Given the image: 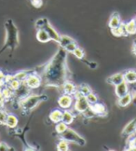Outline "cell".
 <instances>
[{
	"label": "cell",
	"instance_id": "cell-23",
	"mask_svg": "<svg viewBox=\"0 0 136 151\" xmlns=\"http://www.w3.org/2000/svg\"><path fill=\"white\" fill-rule=\"evenodd\" d=\"M68 128V125L66 123H64L63 121H60V122L56 123V126H55V131L57 133L59 134H62L63 132H64L66 131V129Z\"/></svg>",
	"mask_w": 136,
	"mask_h": 151
},
{
	"label": "cell",
	"instance_id": "cell-10",
	"mask_svg": "<svg viewBox=\"0 0 136 151\" xmlns=\"http://www.w3.org/2000/svg\"><path fill=\"white\" fill-rule=\"evenodd\" d=\"M132 94L129 91L125 95H123L122 97L119 98V100H117V104L121 107H126L132 103Z\"/></svg>",
	"mask_w": 136,
	"mask_h": 151
},
{
	"label": "cell",
	"instance_id": "cell-15",
	"mask_svg": "<svg viewBox=\"0 0 136 151\" xmlns=\"http://www.w3.org/2000/svg\"><path fill=\"white\" fill-rule=\"evenodd\" d=\"M111 33L113 34V36L117 37H126V36H128L126 31H125V24H124V22H121L119 26L111 29Z\"/></svg>",
	"mask_w": 136,
	"mask_h": 151
},
{
	"label": "cell",
	"instance_id": "cell-9",
	"mask_svg": "<svg viewBox=\"0 0 136 151\" xmlns=\"http://www.w3.org/2000/svg\"><path fill=\"white\" fill-rule=\"evenodd\" d=\"M127 92H129V84L126 81H123L120 84L115 86V93L117 98L122 97L125 95Z\"/></svg>",
	"mask_w": 136,
	"mask_h": 151
},
{
	"label": "cell",
	"instance_id": "cell-4",
	"mask_svg": "<svg viewBox=\"0 0 136 151\" xmlns=\"http://www.w3.org/2000/svg\"><path fill=\"white\" fill-rule=\"evenodd\" d=\"M76 102L74 103V109L78 113H84L86 110L91 107L90 103L88 102L86 95H80L75 98Z\"/></svg>",
	"mask_w": 136,
	"mask_h": 151
},
{
	"label": "cell",
	"instance_id": "cell-11",
	"mask_svg": "<svg viewBox=\"0 0 136 151\" xmlns=\"http://www.w3.org/2000/svg\"><path fill=\"white\" fill-rule=\"evenodd\" d=\"M121 20H120V16L117 12H114L113 14L111 15L109 22H108V26L110 27V29L116 28L117 26H119L121 24Z\"/></svg>",
	"mask_w": 136,
	"mask_h": 151
},
{
	"label": "cell",
	"instance_id": "cell-28",
	"mask_svg": "<svg viewBox=\"0 0 136 151\" xmlns=\"http://www.w3.org/2000/svg\"><path fill=\"white\" fill-rule=\"evenodd\" d=\"M86 97H87V100H88L89 103H90L91 106H92V104H94L95 103L98 102V98H97L96 94L93 93V92H91V91L90 92V93H88L86 95Z\"/></svg>",
	"mask_w": 136,
	"mask_h": 151
},
{
	"label": "cell",
	"instance_id": "cell-39",
	"mask_svg": "<svg viewBox=\"0 0 136 151\" xmlns=\"http://www.w3.org/2000/svg\"><path fill=\"white\" fill-rule=\"evenodd\" d=\"M1 109H2V108H1V106H0V110H1Z\"/></svg>",
	"mask_w": 136,
	"mask_h": 151
},
{
	"label": "cell",
	"instance_id": "cell-27",
	"mask_svg": "<svg viewBox=\"0 0 136 151\" xmlns=\"http://www.w3.org/2000/svg\"><path fill=\"white\" fill-rule=\"evenodd\" d=\"M78 91H80L82 94L87 95L88 93H90V92L91 91V89L90 88V86L87 85V84H80L78 87Z\"/></svg>",
	"mask_w": 136,
	"mask_h": 151
},
{
	"label": "cell",
	"instance_id": "cell-33",
	"mask_svg": "<svg viewBox=\"0 0 136 151\" xmlns=\"http://www.w3.org/2000/svg\"><path fill=\"white\" fill-rule=\"evenodd\" d=\"M31 2L35 8H40L42 6V0H31Z\"/></svg>",
	"mask_w": 136,
	"mask_h": 151
},
{
	"label": "cell",
	"instance_id": "cell-36",
	"mask_svg": "<svg viewBox=\"0 0 136 151\" xmlns=\"http://www.w3.org/2000/svg\"><path fill=\"white\" fill-rule=\"evenodd\" d=\"M132 53H133L134 55H136V41H134V43H133V45H132Z\"/></svg>",
	"mask_w": 136,
	"mask_h": 151
},
{
	"label": "cell",
	"instance_id": "cell-22",
	"mask_svg": "<svg viewBox=\"0 0 136 151\" xmlns=\"http://www.w3.org/2000/svg\"><path fill=\"white\" fill-rule=\"evenodd\" d=\"M6 125H7L9 128H15L18 125V119L16 116L13 114H9Z\"/></svg>",
	"mask_w": 136,
	"mask_h": 151
},
{
	"label": "cell",
	"instance_id": "cell-24",
	"mask_svg": "<svg viewBox=\"0 0 136 151\" xmlns=\"http://www.w3.org/2000/svg\"><path fill=\"white\" fill-rule=\"evenodd\" d=\"M68 141L64 140V139H62V140L59 141V143L57 144V150L59 151H67L69 149V145H68Z\"/></svg>",
	"mask_w": 136,
	"mask_h": 151
},
{
	"label": "cell",
	"instance_id": "cell-30",
	"mask_svg": "<svg viewBox=\"0 0 136 151\" xmlns=\"http://www.w3.org/2000/svg\"><path fill=\"white\" fill-rule=\"evenodd\" d=\"M76 48H78V43H76V41H73V42L69 43L66 47L64 48V50H65L66 52H68V53H73Z\"/></svg>",
	"mask_w": 136,
	"mask_h": 151
},
{
	"label": "cell",
	"instance_id": "cell-35",
	"mask_svg": "<svg viewBox=\"0 0 136 151\" xmlns=\"http://www.w3.org/2000/svg\"><path fill=\"white\" fill-rule=\"evenodd\" d=\"M5 100H6V98H5V96H4V94H3L2 91L0 90V106H1V104H4Z\"/></svg>",
	"mask_w": 136,
	"mask_h": 151
},
{
	"label": "cell",
	"instance_id": "cell-7",
	"mask_svg": "<svg viewBox=\"0 0 136 151\" xmlns=\"http://www.w3.org/2000/svg\"><path fill=\"white\" fill-rule=\"evenodd\" d=\"M41 78L37 74H29L27 76V78L24 81L25 85L28 87L29 89H37L41 85Z\"/></svg>",
	"mask_w": 136,
	"mask_h": 151
},
{
	"label": "cell",
	"instance_id": "cell-1",
	"mask_svg": "<svg viewBox=\"0 0 136 151\" xmlns=\"http://www.w3.org/2000/svg\"><path fill=\"white\" fill-rule=\"evenodd\" d=\"M66 50L61 48L46 66L44 78L49 86L59 87L60 85L63 86V84L66 81Z\"/></svg>",
	"mask_w": 136,
	"mask_h": 151
},
{
	"label": "cell",
	"instance_id": "cell-2",
	"mask_svg": "<svg viewBox=\"0 0 136 151\" xmlns=\"http://www.w3.org/2000/svg\"><path fill=\"white\" fill-rule=\"evenodd\" d=\"M44 100H48V97L46 95H37V94H31L26 97H23L22 99L20 106L23 111H31L35 106L39 104Z\"/></svg>",
	"mask_w": 136,
	"mask_h": 151
},
{
	"label": "cell",
	"instance_id": "cell-17",
	"mask_svg": "<svg viewBox=\"0 0 136 151\" xmlns=\"http://www.w3.org/2000/svg\"><path fill=\"white\" fill-rule=\"evenodd\" d=\"M63 89L64 93H67V94H72L74 95V93L78 90V87H76L71 81H65L63 84Z\"/></svg>",
	"mask_w": 136,
	"mask_h": 151
},
{
	"label": "cell",
	"instance_id": "cell-32",
	"mask_svg": "<svg viewBox=\"0 0 136 151\" xmlns=\"http://www.w3.org/2000/svg\"><path fill=\"white\" fill-rule=\"evenodd\" d=\"M8 116L9 114L5 111V110H0V124L2 125H6V122H7L8 119Z\"/></svg>",
	"mask_w": 136,
	"mask_h": 151
},
{
	"label": "cell",
	"instance_id": "cell-38",
	"mask_svg": "<svg viewBox=\"0 0 136 151\" xmlns=\"http://www.w3.org/2000/svg\"><path fill=\"white\" fill-rule=\"evenodd\" d=\"M134 21H135V22H136V17H135V18H134Z\"/></svg>",
	"mask_w": 136,
	"mask_h": 151
},
{
	"label": "cell",
	"instance_id": "cell-19",
	"mask_svg": "<svg viewBox=\"0 0 136 151\" xmlns=\"http://www.w3.org/2000/svg\"><path fill=\"white\" fill-rule=\"evenodd\" d=\"M91 108L92 109V111L95 113V115H100L102 116L106 112L105 106L101 103H95L92 106H91Z\"/></svg>",
	"mask_w": 136,
	"mask_h": 151
},
{
	"label": "cell",
	"instance_id": "cell-14",
	"mask_svg": "<svg viewBox=\"0 0 136 151\" xmlns=\"http://www.w3.org/2000/svg\"><path fill=\"white\" fill-rule=\"evenodd\" d=\"M63 112L60 109H54L50 114V119L53 123H58L63 119Z\"/></svg>",
	"mask_w": 136,
	"mask_h": 151
},
{
	"label": "cell",
	"instance_id": "cell-13",
	"mask_svg": "<svg viewBox=\"0 0 136 151\" xmlns=\"http://www.w3.org/2000/svg\"><path fill=\"white\" fill-rule=\"evenodd\" d=\"M37 39L38 40L39 42L41 43H47L50 41V37L49 36V34L47 33L46 30L44 29H38L37 32Z\"/></svg>",
	"mask_w": 136,
	"mask_h": 151
},
{
	"label": "cell",
	"instance_id": "cell-8",
	"mask_svg": "<svg viewBox=\"0 0 136 151\" xmlns=\"http://www.w3.org/2000/svg\"><path fill=\"white\" fill-rule=\"evenodd\" d=\"M123 81H125L124 80V73H116L106 78V82L114 86L120 84Z\"/></svg>",
	"mask_w": 136,
	"mask_h": 151
},
{
	"label": "cell",
	"instance_id": "cell-18",
	"mask_svg": "<svg viewBox=\"0 0 136 151\" xmlns=\"http://www.w3.org/2000/svg\"><path fill=\"white\" fill-rule=\"evenodd\" d=\"M75 119V116L74 114L69 111L68 109H65L64 111L63 112V121L64 123H66L67 125H70L73 123V121Z\"/></svg>",
	"mask_w": 136,
	"mask_h": 151
},
{
	"label": "cell",
	"instance_id": "cell-26",
	"mask_svg": "<svg viewBox=\"0 0 136 151\" xmlns=\"http://www.w3.org/2000/svg\"><path fill=\"white\" fill-rule=\"evenodd\" d=\"M2 91V92H3V94H4V96H5V98L6 99H9L10 97H12L13 95H14V90H12L10 88L9 86H8V87H4V88L1 90Z\"/></svg>",
	"mask_w": 136,
	"mask_h": 151
},
{
	"label": "cell",
	"instance_id": "cell-29",
	"mask_svg": "<svg viewBox=\"0 0 136 151\" xmlns=\"http://www.w3.org/2000/svg\"><path fill=\"white\" fill-rule=\"evenodd\" d=\"M29 74L26 72V71H20V72H18L17 74H15L14 76H15V78L19 80V81H21V82L22 83L23 81H25V79H26V78H27V76H28Z\"/></svg>",
	"mask_w": 136,
	"mask_h": 151
},
{
	"label": "cell",
	"instance_id": "cell-16",
	"mask_svg": "<svg viewBox=\"0 0 136 151\" xmlns=\"http://www.w3.org/2000/svg\"><path fill=\"white\" fill-rule=\"evenodd\" d=\"M136 131V120L132 119L125 126V128L123 129L122 133L124 135H131Z\"/></svg>",
	"mask_w": 136,
	"mask_h": 151
},
{
	"label": "cell",
	"instance_id": "cell-34",
	"mask_svg": "<svg viewBox=\"0 0 136 151\" xmlns=\"http://www.w3.org/2000/svg\"><path fill=\"white\" fill-rule=\"evenodd\" d=\"M9 149V146L7 144L4 143V142L0 143V151H7Z\"/></svg>",
	"mask_w": 136,
	"mask_h": 151
},
{
	"label": "cell",
	"instance_id": "cell-21",
	"mask_svg": "<svg viewBox=\"0 0 136 151\" xmlns=\"http://www.w3.org/2000/svg\"><path fill=\"white\" fill-rule=\"evenodd\" d=\"M73 41H75V39L73 37L66 36V35H62L60 37V41H59V45H60L61 48L64 49L69 43L73 42Z\"/></svg>",
	"mask_w": 136,
	"mask_h": 151
},
{
	"label": "cell",
	"instance_id": "cell-25",
	"mask_svg": "<svg viewBox=\"0 0 136 151\" xmlns=\"http://www.w3.org/2000/svg\"><path fill=\"white\" fill-rule=\"evenodd\" d=\"M21 84H22V82H21V81H19V80H18V79L15 78V76H14V78L8 83V85H9L12 90H14L15 91L20 89Z\"/></svg>",
	"mask_w": 136,
	"mask_h": 151
},
{
	"label": "cell",
	"instance_id": "cell-3",
	"mask_svg": "<svg viewBox=\"0 0 136 151\" xmlns=\"http://www.w3.org/2000/svg\"><path fill=\"white\" fill-rule=\"evenodd\" d=\"M61 135L64 140L71 142V143H74V144H76V145H78V146L83 147L86 145L85 139L82 137L79 133H78L73 129H71V128H67L66 131L64 132H63Z\"/></svg>",
	"mask_w": 136,
	"mask_h": 151
},
{
	"label": "cell",
	"instance_id": "cell-20",
	"mask_svg": "<svg viewBox=\"0 0 136 151\" xmlns=\"http://www.w3.org/2000/svg\"><path fill=\"white\" fill-rule=\"evenodd\" d=\"M125 31L127 35H135L136 34V22L134 19H132L125 24Z\"/></svg>",
	"mask_w": 136,
	"mask_h": 151
},
{
	"label": "cell",
	"instance_id": "cell-40",
	"mask_svg": "<svg viewBox=\"0 0 136 151\" xmlns=\"http://www.w3.org/2000/svg\"><path fill=\"white\" fill-rule=\"evenodd\" d=\"M135 96H136V92H135Z\"/></svg>",
	"mask_w": 136,
	"mask_h": 151
},
{
	"label": "cell",
	"instance_id": "cell-37",
	"mask_svg": "<svg viewBox=\"0 0 136 151\" xmlns=\"http://www.w3.org/2000/svg\"><path fill=\"white\" fill-rule=\"evenodd\" d=\"M5 78V74L3 73V71L0 70V79H2V78Z\"/></svg>",
	"mask_w": 136,
	"mask_h": 151
},
{
	"label": "cell",
	"instance_id": "cell-6",
	"mask_svg": "<svg viewBox=\"0 0 136 151\" xmlns=\"http://www.w3.org/2000/svg\"><path fill=\"white\" fill-rule=\"evenodd\" d=\"M74 101H75L74 95L64 93L59 97L58 104L63 109H69L74 104Z\"/></svg>",
	"mask_w": 136,
	"mask_h": 151
},
{
	"label": "cell",
	"instance_id": "cell-12",
	"mask_svg": "<svg viewBox=\"0 0 136 151\" xmlns=\"http://www.w3.org/2000/svg\"><path fill=\"white\" fill-rule=\"evenodd\" d=\"M124 80H125L128 84L136 83V70L130 69V70L124 72Z\"/></svg>",
	"mask_w": 136,
	"mask_h": 151
},
{
	"label": "cell",
	"instance_id": "cell-31",
	"mask_svg": "<svg viewBox=\"0 0 136 151\" xmlns=\"http://www.w3.org/2000/svg\"><path fill=\"white\" fill-rule=\"evenodd\" d=\"M73 54L78 58V59H79V60H81V59H83L84 58V55H85V52H84V50H82L81 48H79V47H78L76 50H75V51L73 52Z\"/></svg>",
	"mask_w": 136,
	"mask_h": 151
},
{
	"label": "cell",
	"instance_id": "cell-5",
	"mask_svg": "<svg viewBox=\"0 0 136 151\" xmlns=\"http://www.w3.org/2000/svg\"><path fill=\"white\" fill-rule=\"evenodd\" d=\"M42 28L44 29V30H46L47 33L49 34V36L50 37V39L51 40H53V41L59 43V41H60L61 35L58 34V32L55 30L54 28H53V26L50 24L49 20L47 19V18H44V24H43Z\"/></svg>",
	"mask_w": 136,
	"mask_h": 151
}]
</instances>
